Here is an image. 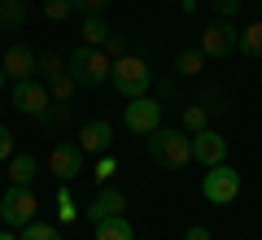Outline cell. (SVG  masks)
<instances>
[{"label":"cell","instance_id":"obj_1","mask_svg":"<svg viewBox=\"0 0 262 240\" xmlns=\"http://www.w3.org/2000/svg\"><path fill=\"white\" fill-rule=\"evenodd\" d=\"M149 157L166 170H184L192 162V136L179 131V127H158L149 136Z\"/></svg>","mask_w":262,"mask_h":240},{"label":"cell","instance_id":"obj_31","mask_svg":"<svg viewBox=\"0 0 262 240\" xmlns=\"http://www.w3.org/2000/svg\"><path fill=\"white\" fill-rule=\"evenodd\" d=\"M184 240H214V236H210V227H201V223H192V227L184 231Z\"/></svg>","mask_w":262,"mask_h":240},{"label":"cell","instance_id":"obj_29","mask_svg":"<svg viewBox=\"0 0 262 240\" xmlns=\"http://www.w3.org/2000/svg\"><path fill=\"white\" fill-rule=\"evenodd\" d=\"M210 5H214L219 18H236V13H241V0H210Z\"/></svg>","mask_w":262,"mask_h":240},{"label":"cell","instance_id":"obj_4","mask_svg":"<svg viewBox=\"0 0 262 240\" xmlns=\"http://www.w3.org/2000/svg\"><path fill=\"white\" fill-rule=\"evenodd\" d=\"M35 70L44 74V88H48V96H53V101H70V92L79 88L75 79H70V61H66L61 53H39Z\"/></svg>","mask_w":262,"mask_h":240},{"label":"cell","instance_id":"obj_32","mask_svg":"<svg viewBox=\"0 0 262 240\" xmlns=\"http://www.w3.org/2000/svg\"><path fill=\"white\" fill-rule=\"evenodd\" d=\"M179 9H184V13H192V9H196V0H179Z\"/></svg>","mask_w":262,"mask_h":240},{"label":"cell","instance_id":"obj_3","mask_svg":"<svg viewBox=\"0 0 262 240\" xmlns=\"http://www.w3.org/2000/svg\"><path fill=\"white\" fill-rule=\"evenodd\" d=\"M70 61V79H75L79 88H101L110 83V70H114V57L105 53V48H75V53L66 57Z\"/></svg>","mask_w":262,"mask_h":240},{"label":"cell","instance_id":"obj_18","mask_svg":"<svg viewBox=\"0 0 262 240\" xmlns=\"http://www.w3.org/2000/svg\"><path fill=\"white\" fill-rule=\"evenodd\" d=\"M201 66H206V53L201 48H179L175 53V74H184V79L201 74Z\"/></svg>","mask_w":262,"mask_h":240},{"label":"cell","instance_id":"obj_24","mask_svg":"<svg viewBox=\"0 0 262 240\" xmlns=\"http://www.w3.org/2000/svg\"><path fill=\"white\" fill-rule=\"evenodd\" d=\"M75 13V0H44V18L48 22H66Z\"/></svg>","mask_w":262,"mask_h":240},{"label":"cell","instance_id":"obj_23","mask_svg":"<svg viewBox=\"0 0 262 240\" xmlns=\"http://www.w3.org/2000/svg\"><path fill=\"white\" fill-rule=\"evenodd\" d=\"M57 219H61V223H75L79 219V205H75V197H70V188H57Z\"/></svg>","mask_w":262,"mask_h":240},{"label":"cell","instance_id":"obj_2","mask_svg":"<svg viewBox=\"0 0 262 240\" xmlns=\"http://www.w3.org/2000/svg\"><path fill=\"white\" fill-rule=\"evenodd\" d=\"M110 83H114V92H118L122 101H136V96H144V92H149L153 70H149V61H144V57L127 53V57H118V61H114Z\"/></svg>","mask_w":262,"mask_h":240},{"label":"cell","instance_id":"obj_8","mask_svg":"<svg viewBox=\"0 0 262 240\" xmlns=\"http://www.w3.org/2000/svg\"><path fill=\"white\" fill-rule=\"evenodd\" d=\"M236 39H241V31H236V22L232 18H219V22H210L206 31H201V53L206 57H214V61H223V57H232L236 53Z\"/></svg>","mask_w":262,"mask_h":240},{"label":"cell","instance_id":"obj_33","mask_svg":"<svg viewBox=\"0 0 262 240\" xmlns=\"http://www.w3.org/2000/svg\"><path fill=\"white\" fill-rule=\"evenodd\" d=\"M5 88H9V74H5V66H0V92H5Z\"/></svg>","mask_w":262,"mask_h":240},{"label":"cell","instance_id":"obj_6","mask_svg":"<svg viewBox=\"0 0 262 240\" xmlns=\"http://www.w3.org/2000/svg\"><path fill=\"white\" fill-rule=\"evenodd\" d=\"M48 105H53V96H48L44 79L31 74V79H18V83H13V110H18V114H27V118H44Z\"/></svg>","mask_w":262,"mask_h":240},{"label":"cell","instance_id":"obj_27","mask_svg":"<svg viewBox=\"0 0 262 240\" xmlns=\"http://www.w3.org/2000/svg\"><path fill=\"white\" fill-rule=\"evenodd\" d=\"M101 48H105V53L114 57V61H118V57H127V44H122V35H114V31H110V39H105Z\"/></svg>","mask_w":262,"mask_h":240},{"label":"cell","instance_id":"obj_20","mask_svg":"<svg viewBox=\"0 0 262 240\" xmlns=\"http://www.w3.org/2000/svg\"><path fill=\"white\" fill-rule=\"evenodd\" d=\"M236 48H241L245 57H262V22L245 27V31H241V39H236Z\"/></svg>","mask_w":262,"mask_h":240},{"label":"cell","instance_id":"obj_11","mask_svg":"<svg viewBox=\"0 0 262 240\" xmlns=\"http://www.w3.org/2000/svg\"><path fill=\"white\" fill-rule=\"evenodd\" d=\"M48 170H53L61 184H70V179H79L83 175V148L79 144H70V140H61V144L48 153Z\"/></svg>","mask_w":262,"mask_h":240},{"label":"cell","instance_id":"obj_30","mask_svg":"<svg viewBox=\"0 0 262 240\" xmlns=\"http://www.w3.org/2000/svg\"><path fill=\"white\" fill-rule=\"evenodd\" d=\"M105 5L110 0H75V9H83V13H105Z\"/></svg>","mask_w":262,"mask_h":240},{"label":"cell","instance_id":"obj_15","mask_svg":"<svg viewBox=\"0 0 262 240\" xmlns=\"http://www.w3.org/2000/svg\"><path fill=\"white\" fill-rule=\"evenodd\" d=\"M31 179H35V157L31 153H13L9 157V184L13 188H31Z\"/></svg>","mask_w":262,"mask_h":240},{"label":"cell","instance_id":"obj_13","mask_svg":"<svg viewBox=\"0 0 262 240\" xmlns=\"http://www.w3.org/2000/svg\"><path fill=\"white\" fill-rule=\"evenodd\" d=\"M122 210H127V197H122L118 188H101V192L92 197V205H88V219L105 223V219H118Z\"/></svg>","mask_w":262,"mask_h":240},{"label":"cell","instance_id":"obj_10","mask_svg":"<svg viewBox=\"0 0 262 240\" xmlns=\"http://www.w3.org/2000/svg\"><path fill=\"white\" fill-rule=\"evenodd\" d=\"M192 162H201V166H219V162H227V136L214 127H201L192 136Z\"/></svg>","mask_w":262,"mask_h":240},{"label":"cell","instance_id":"obj_19","mask_svg":"<svg viewBox=\"0 0 262 240\" xmlns=\"http://www.w3.org/2000/svg\"><path fill=\"white\" fill-rule=\"evenodd\" d=\"M105 39H110V22H105L101 13H88V18H83V44L88 48H101Z\"/></svg>","mask_w":262,"mask_h":240},{"label":"cell","instance_id":"obj_16","mask_svg":"<svg viewBox=\"0 0 262 240\" xmlns=\"http://www.w3.org/2000/svg\"><path fill=\"white\" fill-rule=\"evenodd\" d=\"M96 240H136V227H131L127 214H118V219L96 223Z\"/></svg>","mask_w":262,"mask_h":240},{"label":"cell","instance_id":"obj_17","mask_svg":"<svg viewBox=\"0 0 262 240\" xmlns=\"http://www.w3.org/2000/svg\"><path fill=\"white\" fill-rule=\"evenodd\" d=\"M27 27V0H0V31Z\"/></svg>","mask_w":262,"mask_h":240},{"label":"cell","instance_id":"obj_22","mask_svg":"<svg viewBox=\"0 0 262 240\" xmlns=\"http://www.w3.org/2000/svg\"><path fill=\"white\" fill-rule=\"evenodd\" d=\"M18 240H61V236H57V227H53V223H39V219H31L27 227H22V236H18Z\"/></svg>","mask_w":262,"mask_h":240},{"label":"cell","instance_id":"obj_28","mask_svg":"<svg viewBox=\"0 0 262 240\" xmlns=\"http://www.w3.org/2000/svg\"><path fill=\"white\" fill-rule=\"evenodd\" d=\"M9 157H13V131L0 122V162H9Z\"/></svg>","mask_w":262,"mask_h":240},{"label":"cell","instance_id":"obj_25","mask_svg":"<svg viewBox=\"0 0 262 240\" xmlns=\"http://www.w3.org/2000/svg\"><path fill=\"white\" fill-rule=\"evenodd\" d=\"M39 122H48V127H66V122H70V101H53Z\"/></svg>","mask_w":262,"mask_h":240},{"label":"cell","instance_id":"obj_9","mask_svg":"<svg viewBox=\"0 0 262 240\" xmlns=\"http://www.w3.org/2000/svg\"><path fill=\"white\" fill-rule=\"evenodd\" d=\"M35 210H39V201H35L31 188H13L9 184V192L0 197V219L9 223V227H27V223L35 219Z\"/></svg>","mask_w":262,"mask_h":240},{"label":"cell","instance_id":"obj_14","mask_svg":"<svg viewBox=\"0 0 262 240\" xmlns=\"http://www.w3.org/2000/svg\"><path fill=\"white\" fill-rule=\"evenodd\" d=\"M110 144H114V127L105 118L83 122V131H79V148L83 153H110Z\"/></svg>","mask_w":262,"mask_h":240},{"label":"cell","instance_id":"obj_34","mask_svg":"<svg viewBox=\"0 0 262 240\" xmlns=\"http://www.w3.org/2000/svg\"><path fill=\"white\" fill-rule=\"evenodd\" d=\"M0 240H18V236H13V231H0Z\"/></svg>","mask_w":262,"mask_h":240},{"label":"cell","instance_id":"obj_35","mask_svg":"<svg viewBox=\"0 0 262 240\" xmlns=\"http://www.w3.org/2000/svg\"><path fill=\"white\" fill-rule=\"evenodd\" d=\"M258 22H262V18H258Z\"/></svg>","mask_w":262,"mask_h":240},{"label":"cell","instance_id":"obj_26","mask_svg":"<svg viewBox=\"0 0 262 240\" xmlns=\"http://www.w3.org/2000/svg\"><path fill=\"white\" fill-rule=\"evenodd\" d=\"M114 170H118V162H114L110 153H101V162H96V184H110Z\"/></svg>","mask_w":262,"mask_h":240},{"label":"cell","instance_id":"obj_7","mask_svg":"<svg viewBox=\"0 0 262 240\" xmlns=\"http://www.w3.org/2000/svg\"><path fill=\"white\" fill-rule=\"evenodd\" d=\"M122 122H127L131 136H153V131L162 127V101H153V96H136V101H127Z\"/></svg>","mask_w":262,"mask_h":240},{"label":"cell","instance_id":"obj_21","mask_svg":"<svg viewBox=\"0 0 262 240\" xmlns=\"http://www.w3.org/2000/svg\"><path fill=\"white\" fill-rule=\"evenodd\" d=\"M201 127H210V110H206L201 101H196V105H184V131H188V136H196Z\"/></svg>","mask_w":262,"mask_h":240},{"label":"cell","instance_id":"obj_5","mask_svg":"<svg viewBox=\"0 0 262 240\" xmlns=\"http://www.w3.org/2000/svg\"><path fill=\"white\" fill-rule=\"evenodd\" d=\"M201 197H206L210 205H232L236 197H241V175H236V166H227V162L210 166V175L201 179Z\"/></svg>","mask_w":262,"mask_h":240},{"label":"cell","instance_id":"obj_12","mask_svg":"<svg viewBox=\"0 0 262 240\" xmlns=\"http://www.w3.org/2000/svg\"><path fill=\"white\" fill-rule=\"evenodd\" d=\"M35 61H39V53H31L27 44H9V48H5V57H0L5 74H9V83H18V79H31V74H35Z\"/></svg>","mask_w":262,"mask_h":240}]
</instances>
